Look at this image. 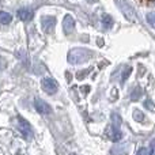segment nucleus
Segmentation results:
<instances>
[{
	"mask_svg": "<svg viewBox=\"0 0 155 155\" xmlns=\"http://www.w3.org/2000/svg\"><path fill=\"white\" fill-rule=\"evenodd\" d=\"M93 56L94 53L90 49L74 48L68 52V63L70 64H83V63H87Z\"/></svg>",
	"mask_w": 155,
	"mask_h": 155,
	"instance_id": "1",
	"label": "nucleus"
},
{
	"mask_svg": "<svg viewBox=\"0 0 155 155\" xmlns=\"http://www.w3.org/2000/svg\"><path fill=\"white\" fill-rule=\"evenodd\" d=\"M116 4H117L118 10L123 12V15L125 16L128 21L131 22H137V16H136V12H135V10L131 7V4H129L128 2H125V0H114Z\"/></svg>",
	"mask_w": 155,
	"mask_h": 155,
	"instance_id": "2",
	"label": "nucleus"
},
{
	"mask_svg": "<svg viewBox=\"0 0 155 155\" xmlns=\"http://www.w3.org/2000/svg\"><path fill=\"white\" fill-rule=\"evenodd\" d=\"M18 129L22 135H23L25 139H31L33 137V131H31V127H30L29 121H26L22 116H18Z\"/></svg>",
	"mask_w": 155,
	"mask_h": 155,
	"instance_id": "3",
	"label": "nucleus"
},
{
	"mask_svg": "<svg viewBox=\"0 0 155 155\" xmlns=\"http://www.w3.org/2000/svg\"><path fill=\"white\" fill-rule=\"evenodd\" d=\"M41 87L46 94H54L57 91V88H59V84L52 78H44L42 82H41Z\"/></svg>",
	"mask_w": 155,
	"mask_h": 155,
	"instance_id": "4",
	"label": "nucleus"
},
{
	"mask_svg": "<svg viewBox=\"0 0 155 155\" xmlns=\"http://www.w3.org/2000/svg\"><path fill=\"white\" fill-rule=\"evenodd\" d=\"M54 26H56V18H54V16L46 15V16L41 18V27H42V30L45 33H48V34L53 33Z\"/></svg>",
	"mask_w": 155,
	"mask_h": 155,
	"instance_id": "5",
	"label": "nucleus"
},
{
	"mask_svg": "<svg viewBox=\"0 0 155 155\" xmlns=\"http://www.w3.org/2000/svg\"><path fill=\"white\" fill-rule=\"evenodd\" d=\"M34 106H35V110H37L40 114L42 116H46V114H51L52 112V107L48 102H45L44 99L41 98H35L34 99Z\"/></svg>",
	"mask_w": 155,
	"mask_h": 155,
	"instance_id": "6",
	"label": "nucleus"
},
{
	"mask_svg": "<svg viewBox=\"0 0 155 155\" xmlns=\"http://www.w3.org/2000/svg\"><path fill=\"white\" fill-rule=\"evenodd\" d=\"M63 30L65 35H71L75 31V19L71 15H65L63 19Z\"/></svg>",
	"mask_w": 155,
	"mask_h": 155,
	"instance_id": "7",
	"label": "nucleus"
},
{
	"mask_svg": "<svg viewBox=\"0 0 155 155\" xmlns=\"http://www.w3.org/2000/svg\"><path fill=\"white\" fill-rule=\"evenodd\" d=\"M18 18L23 22H27L33 18V11H30L29 8H19L18 10Z\"/></svg>",
	"mask_w": 155,
	"mask_h": 155,
	"instance_id": "8",
	"label": "nucleus"
},
{
	"mask_svg": "<svg viewBox=\"0 0 155 155\" xmlns=\"http://www.w3.org/2000/svg\"><path fill=\"white\" fill-rule=\"evenodd\" d=\"M109 131H112V135H109V136H110V139H112L113 142H118V140L123 137V134H121V131H120V127L112 125L109 128Z\"/></svg>",
	"mask_w": 155,
	"mask_h": 155,
	"instance_id": "9",
	"label": "nucleus"
},
{
	"mask_svg": "<svg viewBox=\"0 0 155 155\" xmlns=\"http://www.w3.org/2000/svg\"><path fill=\"white\" fill-rule=\"evenodd\" d=\"M101 23L105 29H110V27L114 25V21H113V18L109 15V14H104L101 18Z\"/></svg>",
	"mask_w": 155,
	"mask_h": 155,
	"instance_id": "10",
	"label": "nucleus"
},
{
	"mask_svg": "<svg viewBox=\"0 0 155 155\" xmlns=\"http://www.w3.org/2000/svg\"><path fill=\"white\" fill-rule=\"evenodd\" d=\"M110 154L112 155H128V150H127L125 146H114L110 150Z\"/></svg>",
	"mask_w": 155,
	"mask_h": 155,
	"instance_id": "11",
	"label": "nucleus"
},
{
	"mask_svg": "<svg viewBox=\"0 0 155 155\" xmlns=\"http://www.w3.org/2000/svg\"><path fill=\"white\" fill-rule=\"evenodd\" d=\"M12 21V15L7 11H0V23L2 25H8Z\"/></svg>",
	"mask_w": 155,
	"mask_h": 155,
	"instance_id": "12",
	"label": "nucleus"
},
{
	"mask_svg": "<svg viewBox=\"0 0 155 155\" xmlns=\"http://www.w3.org/2000/svg\"><path fill=\"white\" fill-rule=\"evenodd\" d=\"M142 95H143V88L142 87H135L131 93V99L132 101H137V99L142 98Z\"/></svg>",
	"mask_w": 155,
	"mask_h": 155,
	"instance_id": "13",
	"label": "nucleus"
},
{
	"mask_svg": "<svg viewBox=\"0 0 155 155\" xmlns=\"http://www.w3.org/2000/svg\"><path fill=\"white\" fill-rule=\"evenodd\" d=\"M146 21H147V23L150 25L151 27L155 29V12H148L147 15H146Z\"/></svg>",
	"mask_w": 155,
	"mask_h": 155,
	"instance_id": "14",
	"label": "nucleus"
},
{
	"mask_svg": "<svg viewBox=\"0 0 155 155\" xmlns=\"http://www.w3.org/2000/svg\"><path fill=\"white\" fill-rule=\"evenodd\" d=\"M131 72H132V68H131V67H127L125 70H124L123 76H121V83H125V80L129 78V75H131Z\"/></svg>",
	"mask_w": 155,
	"mask_h": 155,
	"instance_id": "15",
	"label": "nucleus"
},
{
	"mask_svg": "<svg viewBox=\"0 0 155 155\" xmlns=\"http://www.w3.org/2000/svg\"><path fill=\"white\" fill-rule=\"evenodd\" d=\"M134 118L136 121H139V123H142V121L144 120V114H143L140 110H135V112H134Z\"/></svg>",
	"mask_w": 155,
	"mask_h": 155,
	"instance_id": "16",
	"label": "nucleus"
},
{
	"mask_svg": "<svg viewBox=\"0 0 155 155\" xmlns=\"http://www.w3.org/2000/svg\"><path fill=\"white\" fill-rule=\"evenodd\" d=\"M144 106L147 107V109H150L151 112H155V106H154V104H153V101H151V99H147V101L144 102Z\"/></svg>",
	"mask_w": 155,
	"mask_h": 155,
	"instance_id": "17",
	"label": "nucleus"
},
{
	"mask_svg": "<svg viewBox=\"0 0 155 155\" xmlns=\"http://www.w3.org/2000/svg\"><path fill=\"white\" fill-rule=\"evenodd\" d=\"M5 67H7V61H5L3 57H0V72H2V71H4Z\"/></svg>",
	"mask_w": 155,
	"mask_h": 155,
	"instance_id": "18",
	"label": "nucleus"
},
{
	"mask_svg": "<svg viewBox=\"0 0 155 155\" xmlns=\"http://www.w3.org/2000/svg\"><path fill=\"white\" fill-rule=\"evenodd\" d=\"M150 155H155V140H153L150 144Z\"/></svg>",
	"mask_w": 155,
	"mask_h": 155,
	"instance_id": "19",
	"label": "nucleus"
},
{
	"mask_svg": "<svg viewBox=\"0 0 155 155\" xmlns=\"http://www.w3.org/2000/svg\"><path fill=\"white\" fill-rule=\"evenodd\" d=\"M136 155H148V150H147V148L143 147V148H140V150L137 151V154H136Z\"/></svg>",
	"mask_w": 155,
	"mask_h": 155,
	"instance_id": "20",
	"label": "nucleus"
},
{
	"mask_svg": "<svg viewBox=\"0 0 155 155\" xmlns=\"http://www.w3.org/2000/svg\"><path fill=\"white\" fill-rule=\"evenodd\" d=\"M88 71H90V70H86V71H80V72H78V79H82V78H84L86 76V74H87L88 72Z\"/></svg>",
	"mask_w": 155,
	"mask_h": 155,
	"instance_id": "21",
	"label": "nucleus"
},
{
	"mask_svg": "<svg viewBox=\"0 0 155 155\" xmlns=\"http://www.w3.org/2000/svg\"><path fill=\"white\" fill-rule=\"evenodd\" d=\"M84 2L90 3V4H94V3H97V2H98V0H84Z\"/></svg>",
	"mask_w": 155,
	"mask_h": 155,
	"instance_id": "22",
	"label": "nucleus"
}]
</instances>
